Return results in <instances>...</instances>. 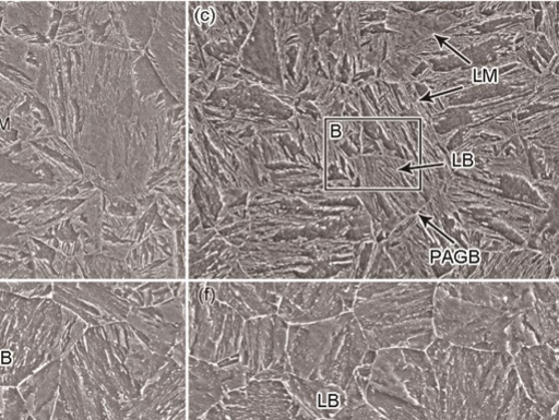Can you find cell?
<instances>
[{
  "instance_id": "1",
  "label": "cell",
  "mask_w": 559,
  "mask_h": 420,
  "mask_svg": "<svg viewBox=\"0 0 559 420\" xmlns=\"http://www.w3.org/2000/svg\"><path fill=\"white\" fill-rule=\"evenodd\" d=\"M533 300L532 281H438L436 337L457 347L513 357L521 348L537 345L524 320Z\"/></svg>"
},
{
  "instance_id": "2",
  "label": "cell",
  "mask_w": 559,
  "mask_h": 420,
  "mask_svg": "<svg viewBox=\"0 0 559 420\" xmlns=\"http://www.w3.org/2000/svg\"><path fill=\"white\" fill-rule=\"evenodd\" d=\"M439 387L441 420H548L526 395L512 357L436 338L425 350Z\"/></svg>"
},
{
  "instance_id": "3",
  "label": "cell",
  "mask_w": 559,
  "mask_h": 420,
  "mask_svg": "<svg viewBox=\"0 0 559 420\" xmlns=\"http://www.w3.org/2000/svg\"><path fill=\"white\" fill-rule=\"evenodd\" d=\"M87 328L51 297H24L0 283V387H15L62 359Z\"/></svg>"
},
{
  "instance_id": "4",
  "label": "cell",
  "mask_w": 559,
  "mask_h": 420,
  "mask_svg": "<svg viewBox=\"0 0 559 420\" xmlns=\"http://www.w3.org/2000/svg\"><path fill=\"white\" fill-rule=\"evenodd\" d=\"M438 281L361 280L352 313L374 350H426L437 338L433 300Z\"/></svg>"
},
{
  "instance_id": "5",
  "label": "cell",
  "mask_w": 559,
  "mask_h": 420,
  "mask_svg": "<svg viewBox=\"0 0 559 420\" xmlns=\"http://www.w3.org/2000/svg\"><path fill=\"white\" fill-rule=\"evenodd\" d=\"M286 351L292 374L345 393L357 383L359 370L372 364L377 355L352 312L289 325Z\"/></svg>"
},
{
  "instance_id": "6",
  "label": "cell",
  "mask_w": 559,
  "mask_h": 420,
  "mask_svg": "<svg viewBox=\"0 0 559 420\" xmlns=\"http://www.w3.org/2000/svg\"><path fill=\"white\" fill-rule=\"evenodd\" d=\"M365 399L388 420H441L438 382L425 350L377 351Z\"/></svg>"
},
{
  "instance_id": "7",
  "label": "cell",
  "mask_w": 559,
  "mask_h": 420,
  "mask_svg": "<svg viewBox=\"0 0 559 420\" xmlns=\"http://www.w3.org/2000/svg\"><path fill=\"white\" fill-rule=\"evenodd\" d=\"M374 248L365 280H451L455 267L419 225L406 227Z\"/></svg>"
},
{
  "instance_id": "8",
  "label": "cell",
  "mask_w": 559,
  "mask_h": 420,
  "mask_svg": "<svg viewBox=\"0 0 559 420\" xmlns=\"http://www.w3.org/2000/svg\"><path fill=\"white\" fill-rule=\"evenodd\" d=\"M276 315L288 325L310 324L352 312L359 281H272Z\"/></svg>"
},
{
  "instance_id": "9",
  "label": "cell",
  "mask_w": 559,
  "mask_h": 420,
  "mask_svg": "<svg viewBox=\"0 0 559 420\" xmlns=\"http://www.w3.org/2000/svg\"><path fill=\"white\" fill-rule=\"evenodd\" d=\"M288 326L276 314L246 321L239 363L249 381H285L292 374L286 351Z\"/></svg>"
},
{
  "instance_id": "10",
  "label": "cell",
  "mask_w": 559,
  "mask_h": 420,
  "mask_svg": "<svg viewBox=\"0 0 559 420\" xmlns=\"http://www.w3.org/2000/svg\"><path fill=\"white\" fill-rule=\"evenodd\" d=\"M228 420H319L282 380H250L221 401Z\"/></svg>"
},
{
  "instance_id": "11",
  "label": "cell",
  "mask_w": 559,
  "mask_h": 420,
  "mask_svg": "<svg viewBox=\"0 0 559 420\" xmlns=\"http://www.w3.org/2000/svg\"><path fill=\"white\" fill-rule=\"evenodd\" d=\"M249 382L240 363L218 367L205 360L188 357V415L197 420L219 404L230 392Z\"/></svg>"
},
{
  "instance_id": "12",
  "label": "cell",
  "mask_w": 559,
  "mask_h": 420,
  "mask_svg": "<svg viewBox=\"0 0 559 420\" xmlns=\"http://www.w3.org/2000/svg\"><path fill=\"white\" fill-rule=\"evenodd\" d=\"M513 365L528 398L547 412L558 405L559 349L545 344L521 348Z\"/></svg>"
},
{
  "instance_id": "13",
  "label": "cell",
  "mask_w": 559,
  "mask_h": 420,
  "mask_svg": "<svg viewBox=\"0 0 559 420\" xmlns=\"http://www.w3.org/2000/svg\"><path fill=\"white\" fill-rule=\"evenodd\" d=\"M215 297L245 320L277 313L280 296L272 281H210Z\"/></svg>"
},
{
  "instance_id": "14",
  "label": "cell",
  "mask_w": 559,
  "mask_h": 420,
  "mask_svg": "<svg viewBox=\"0 0 559 420\" xmlns=\"http://www.w3.org/2000/svg\"><path fill=\"white\" fill-rule=\"evenodd\" d=\"M533 304L524 315L525 325L537 344L559 349L558 280L532 281Z\"/></svg>"
},
{
  "instance_id": "15",
  "label": "cell",
  "mask_w": 559,
  "mask_h": 420,
  "mask_svg": "<svg viewBox=\"0 0 559 420\" xmlns=\"http://www.w3.org/2000/svg\"><path fill=\"white\" fill-rule=\"evenodd\" d=\"M197 420H228V418L219 403Z\"/></svg>"
}]
</instances>
